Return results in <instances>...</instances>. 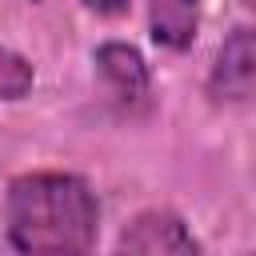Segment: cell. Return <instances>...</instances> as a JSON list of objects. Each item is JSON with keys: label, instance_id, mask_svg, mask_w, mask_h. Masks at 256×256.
Returning a JSON list of instances; mask_svg holds the SVG:
<instances>
[{"label": "cell", "instance_id": "6da1fadb", "mask_svg": "<svg viewBox=\"0 0 256 256\" xmlns=\"http://www.w3.org/2000/svg\"><path fill=\"white\" fill-rule=\"evenodd\" d=\"M4 220L20 256H92L100 208L80 176L28 172L8 184Z\"/></svg>", "mask_w": 256, "mask_h": 256}, {"label": "cell", "instance_id": "7a4b0ae2", "mask_svg": "<svg viewBox=\"0 0 256 256\" xmlns=\"http://www.w3.org/2000/svg\"><path fill=\"white\" fill-rule=\"evenodd\" d=\"M208 96L220 104H252L256 100V28H232L216 52Z\"/></svg>", "mask_w": 256, "mask_h": 256}, {"label": "cell", "instance_id": "3957f363", "mask_svg": "<svg viewBox=\"0 0 256 256\" xmlns=\"http://www.w3.org/2000/svg\"><path fill=\"white\" fill-rule=\"evenodd\" d=\"M116 256H200V244L176 212L148 208L120 232Z\"/></svg>", "mask_w": 256, "mask_h": 256}, {"label": "cell", "instance_id": "277c9868", "mask_svg": "<svg viewBox=\"0 0 256 256\" xmlns=\"http://www.w3.org/2000/svg\"><path fill=\"white\" fill-rule=\"evenodd\" d=\"M96 68L104 76V84L112 88V96L120 104H140L148 96V64L132 44L108 40L96 48Z\"/></svg>", "mask_w": 256, "mask_h": 256}, {"label": "cell", "instance_id": "5b68a950", "mask_svg": "<svg viewBox=\"0 0 256 256\" xmlns=\"http://www.w3.org/2000/svg\"><path fill=\"white\" fill-rule=\"evenodd\" d=\"M152 40L164 48H188L200 28V0H148Z\"/></svg>", "mask_w": 256, "mask_h": 256}, {"label": "cell", "instance_id": "8992f818", "mask_svg": "<svg viewBox=\"0 0 256 256\" xmlns=\"http://www.w3.org/2000/svg\"><path fill=\"white\" fill-rule=\"evenodd\" d=\"M32 92V64L12 52V48H0V100H20Z\"/></svg>", "mask_w": 256, "mask_h": 256}, {"label": "cell", "instance_id": "52a82bcc", "mask_svg": "<svg viewBox=\"0 0 256 256\" xmlns=\"http://www.w3.org/2000/svg\"><path fill=\"white\" fill-rule=\"evenodd\" d=\"M92 12H100V16H120V12H128V0H84Z\"/></svg>", "mask_w": 256, "mask_h": 256}, {"label": "cell", "instance_id": "ba28073f", "mask_svg": "<svg viewBox=\"0 0 256 256\" xmlns=\"http://www.w3.org/2000/svg\"><path fill=\"white\" fill-rule=\"evenodd\" d=\"M248 4H252V8H256V0H248Z\"/></svg>", "mask_w": 256, "mask_h": 256}, {"label": "cell", "instance_id": "9c48e42d", "mask_svg": "<svg viewBox=\"0 0 256 256\" xmlns=\"http://www.w3.org/2000/svg\"><path fill=\"white\" fill-rule=\"evenodd\" d=\"M252 256H256V252H252Z\"/></svg>", "mask_w": 256, "mask_h": 256}]
</instances>
